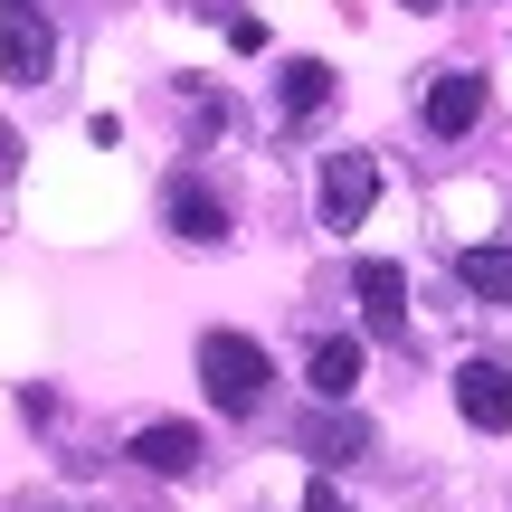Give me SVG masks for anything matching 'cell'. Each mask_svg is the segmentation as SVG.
Wrapping results in <instances>:
<instances>
[{
    "label": "cell",
    "instance_id": "cell-9",
    "mask_svg": "<svg viewBox=\"0 0 512 512\" xmlns=\"http://www.w3.org/2000/svg\"><path fill=\"white\" fill-rule=\"evenodd\" d=\"M484 124V76L475 67H446L427 86V133H475Z\"/></svg>",
    "mask_w": 512,
    "mask_h": 512
},
{
    "label": "cell",
    "instance_id": "cell-4",
    "mask_svg": "<svg viewBox=\"0 0 512 512\" xmlns=\"http://www.w3.org/2000/svg\"><path fill=\"white\" fill-rule=\"evenodd\" d=\"M294 446H304L313 465H351V456H370V418H351V399H323L313 418H294Z\"/></svg>",
    "mask_w": 512,
    "mask_h": 512
},
{
    "label": "cell",
    "instance_id": "cell-8",
    "mask_svg": "<svg viewBox=\"0 0 512 512\" xmlns=\"http://www.w3.org/2000/svg\"><path fill=\"white\" fill-rule=\"evenodd\" d=\"M171 238H190V247H219L228 238V209H219V190H209V181H190V171H181V181H171Z\"/></svg>",
    "mask_w": 512,
    "mask_h": 512
},
{
    "label": "cell",
    "instance_id": "cell-10",
    "mask_svg": "<svg viewBox=\"0 0 512 512\" xmlns=\"http://www.w3.org/2000/svg\"><path fill=\"white\" fill-rule=\"evenodd\" d=\"M304 380H313V399H351V389H361V332H323Z\"/></svg>",
    "mask_w": 512,
    "mask_h": 512
},
{
    "label": "cell",
    "instance_id": "cell-13",
    "mask_svg": "<svg viewBox=\"0 0 512 512\" xmlns=\"http://www.w3.org/2000/svg\"><path fill=\"white\" fill-rule=\"evenodd\" d=\"M304 512H351V503H342V484H332V475H313L304 484Z\"/></svg>",
    "mask_w": 512,
    "mask_h": 512
},
{
    "label": "cell",
    "instance_id": "cell-7",
    "mask_svg": "<svg viewBox=\"0 0 512 512\" xmlns=\"http://www.w3.org/2000/svg\"><path fill=\"white\" fill-rule=\"evenodd\" d=\"M209 446H200V427H181V418H152V427H133V465L143 475H190Z\"/></svg>",
    "mask_w": 512,
    "mask_h": 512
},
{
    "label": "cell",
    "instance_id": "cell-11",
    "mask_svg": "<svg viewBox=\"0 0 512 512\" xmlns=\"http://www.w3.org/2000/svg\"><path fill=\"white\" fill-rule=\"evenodd\" d=\"M323 105H332V67H323V57H285V76H275V114L304 124V114H323Z\"/></svg>",
    "mask_w": 512,
    "mask_h": 512
},
{
    "label": "cell",
    "instance_id": "cell-14",
    "mask_svg": "<svg viewBox=\"0 0 512 512\" xmlns=\"http://www.w3.org/2000/svg\"><path fill=\"white\" fill-rule=\"evenodd\" d=\"M10 171H19V133L0 124V181H10Z\"/></svg>",
    "mask_w": 512,
    "mask_h": 512
},
{
    "label": "cell",
    "instance_id": "cell-12",
    "mask_svg": "<svg viewBox=\"0 0 512 512\" xmlns=\"http://www.w3.org/2000/svg\"><path fill=\"white\" fill-rule=\"evenodd\" d=\"M456 275H465V294H484V304H512V247H465Z\"/></svg>",
    "mask_w": 512,
    "mask_h": 512
},
{
    "label": "cell",
    "instance_id": "cell-2",
    "mask_svg": "<svg viewBox=\"0 0 512 512\" xmlns=\"http://www.w3.org/2000/svg\"><path fill=\"white\" fill-rule=\"evenodd\" d=\"M0 67L19 76V86H38V76L57 67V29L38 0H0Z\"/></svg>",
    "mask_w": 512,
    "mask_h": 512
},
{
    "label": "cell",
    "instance_id": "cell-5",
    "mask_svg": "<svg viewBox=\"0 0 512 512\" xmlns=\"http://www.w3.org/2000/svg\"><path fill=\"white\" fill-rule=\"evenodd\" d=\"M370 200H380V162L370 152H332L323 162V228H361Z\"/></svg>",
    "mask_w": 512,
    "mask_h": 512
},
{
    "label": "cell",
    "instance_id": "cell-3",
    "mask_svg": "<svg viewBox=\"0 0 512 512\" xmlns=\"http://www.w3.org/2000/svg\"><path fill=\"white\" fill-rule=\"evenodd\" d=\"M351 294H361V332L370 342H408V275L389 266V256H361Z\"/></svg>",
    "mask_w": 512,
    "mask_h": 512
},
{
    "label": "cell",
    "instance_id": "cell-6",
    "mask_svg": "<svg viewBox=\"0 0 512 512\" xmlns=\"http://www.w3.org/2000/svg\"><path fill=\"white\" fill-rule=\"evenodd\" d=\"M456 408H465V427L503 437V427H512V370L503 361H465L456 370Z\"/></svg>",
    "mask_w": 512,
    "mask_h": 512
},
{
    "label": "cell",
    "instance_id": "cell-1",
    "mask_svg": "<svg viewBox=\"0 0 512 512\" xmlns=\"http://www.w3.org/2000/svg\"><path fill=\"white\" fill-rule=\"evenodd\" d=\"M266 380H275V361L247 342V332H200V389H209V408L256 418V408H266Z\"/></svg>",
    "mask_w": 512,
    "mask_h": 512
}]
</instances>
